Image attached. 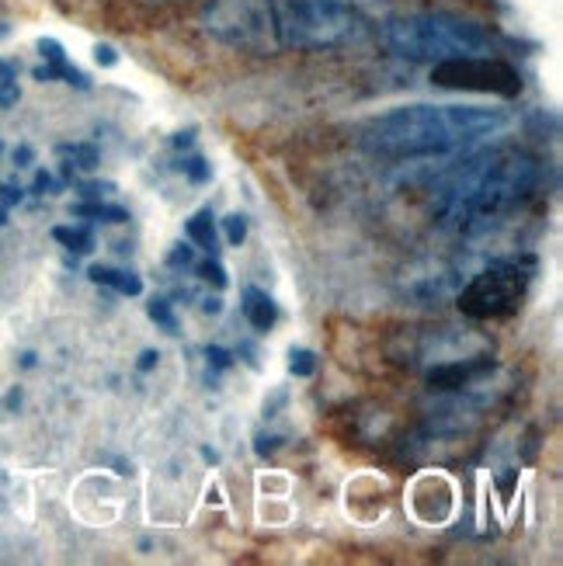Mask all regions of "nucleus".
Segmentation results:
<instances>
[{
	"label": "nucleus",
	"instance_id": "16",
	"mask_svg": "<svg viewBox=\"0 0 563 566\" xmlns=\"http://www.w3.org/2000/svg\"><path fill=\"white\" fill-rule=\"evenodd\" d=\"M146 317H150L160 330L167 333H178L181 330V320H178V313H174V303L171 299H164V296H154L150 303H146Z\"/></svg>",
	"mask_w": 563,
	"mask_h": 566
},
{
	"label": "nucleus",
	"instance_id": "28",
	"mask_svg": "<svg viewBox=\"0 0 563 566\" xmlns=\"http://www.w3.org/2000/svg\"><path fill=\"white\" fill-rule=\"evenodd\" d=\"M157 362H160V354H157L154 348H146V351L139 354V362H136V369H139V372H154V369H157Z\"/></svg>",
	"mask_w": 563,
	"mask_h": 566
},
{
	"label": "nucleus",
	"instance_id": "36",
	"mask_svg": "<svg viewBox=\"0 0 563 566\" xmlns=\"http://www.w3.org/2000/svg\"><path fill=\"white\" fill-rule=\"evenodd\" d=\"M8 32H11V25H4V21H0V38H4Z\"/></svg>",
	"mask_w": 563,
	"mask_h": 566
},
{
	"label": "nucleus",
	"instance_id": "15",
	"mask_svg": "<svg viewBox=\"0 0 563 566\" xmlns=\"http://www.w3.org/2000/svg\"><path fill=\"white\" fill-rule=\"evenodd\" d=\"M53 240L63 244L67 250H74V254H91L94 250V234L88 226H56Z\"/></svg>",
	"mask_w": 563,
	"mask_h": 566
},
{
	"label": "nucleus",
	"instance_id": "26",
	"mask_svg": "<svg viewBox=\"0 0 563 566\" xmlns=\"http://www.w3.org/2000/svg\"><path fill=\"white\" fill-rule=\"evenodd\" d=\"M21 199H25V192H21L18 184H8V181H0V205H4V208H11V205H18Z\"/></svg>",
	"mask_w": 563,
	"mask_h": 566
},
{
	"label": "nucleus",
	"instance_id": "2",
	"mask_svg": "<svg viewBox=\"0 0 563 566\" xmlns=\"http://www.w3.org/2000/svg\"><path fill=\"white\" fill-rule=\"evenodd\" d=\"M508 115L480 104H404L362 125L359 143L386 160H417L463 150L505 129Z\"/></svg>",
	"mask_w": 563,
	"mask_h": 566
},
{
	"label": "nucleus",
	"instance_id": "12",
	"mask_svg": "<svg viewBox=\"0 0 563 566\" xmlns=\"http://www.w3.org/2000/svg\"><path fill=\"white\" fill-rule=\"evenodd\" d=\"M184 237L192 240L195 247L209 250V254L216 258V250H219V234H216V216H213V208H199V213L184 223Z\"/></svg>",
	"mask_w": 563,
	"mask_h": 566
},
{
	"label": "nucleus",
	"instance_id": "32",
	"mask_svg": "<svg viewBox=\"0 0 563 566\" xmlns=\"http://www.w3.org/2000/svg\"><path fill=\"white\" fill-rule=\"evenodd\" d=\"M171 143L178 146V150H184V146H192V143H195V133H178Z\"/></svg>",
	"mask_w": 563,
	"mask_h": 566
},
{
	"label": "nucleus",
	"instance_id": "7",
	"mask_svg": "<svg viewBox=\"0 0 563 566\" xmlns=\"http://www.w3.org/2000/svg\"><path fill=\"white\" fill-rule=\"evenodd\" d=\"M431 83L446 91H473L497 98L521 94V73L497 56H455L431 63Z\"/></svg>",
	"mask_w": 563,
	"mask_h": 566
},
{
	"label": "nucleus",
	"instance_id": "25",
	"mask_svg": "<svg viewBox=\"0 0 563 566\" xmlns=\"http://www.w3.org/2000/svg\"><path fill=\"white\" fill-rule=\"evenodd\" d=\"M18 80H0V109H11V104H18Z\"/></svg>",
	"mask_w": 563,
	"mask_h": 566
},
{
	"label": "nucleus",
	"instance_id": "11",
	"mask_svg": "<svg viewBox=\"0 0 563 566\" xmlns=\"http://www.w3.org/2000/svg\"><path fill=\"white\" fill-rule=\"evenodd\" d=\"M88 279L94 285H104V288H115L119 296H143V279L136 271H122V268H109V264H94L88 271Z\"/></svg>",
	"mask_w": 563,
	"mask_h": 566
},
{
	"label": "nucleus",
	"instance_id": "21",
	"mask_svg": "<svg viewBox=\"0 0 563 566\" xmlns=\"http://www.w3.org/2000/svg\"><path fill=\"white\" fill-rule=\"evenodd\" d=\"M199 279H202V282H209V285H216V288H226V282H229V279H226V268H223L216 258L199 264Z\"/></svg>",
	"mask_w": 563,
	"mask_h": 566
},
{
	"label": "nucleus",
	"instance_id": "27",
	"mask_svg": "<svg viewBox=\"0 0 563 566\" xmlns=\"http://www.w3.org/2000/svg\"><path fill=\"white\" fill-rule=\"evenodd\" d=\"M279 442H282L279 434H258V438H255V452H258L261 459H268L271 452L279 449Z\"/></svg>",
	"mask_w": 563,
	"mask_h": 566
},
{
	"label": "nucleus",
	"instance_id": "20",
	"mask_svg": "<svg viewBox=\"0 0 563 566\" xmlns=\"http://www.w3.org/2000/svg\"><path fill=\"white\" fill-rule=\"evenodd\" d=\"M223 229H226V240L234 244V247H240V244H244V237H247V216L229 213V216L223 219Z\"/></svg>",
	"mask_w": 563,
	"mask_h": 566
},
{
	"label": "nucleus",
	"instance_id": "14",
	"mask_svg": "<svg viewBox=\"0 0 563 566\" xmlns=\"http://www.w3.org/2000/svg\"><path fill=\"white\" fill-rule=\"evenodd\" d=\"M74 216L91 219V223H125V219H130V213H125L122 205H109L104 199H94V202H77V205H74Z\"/></svg>",
	"mask_w": 563,
	"mask_h": 566
},
{
	"label": "nucleus",
	"instance_id": "23",
	"mask_svg": "<svg viewBox=\"0 0 563 566\" xmlns=\"http://www.w3.org/2000/svg\"><path fill=\"white\" fill-rule=\"evenodd\" d=\"M32 192H35V195H56V192H59V181H56L49 171H35Z\"/></svg>",
	"mask_w": 563,
	"mask_h": 566
},
{
	"label": "nucleus",
	"instance_id": "13",
	"mask_svg": "<svg viewBox=\"0 0 563 566\" xmlns=\"http://www.w3.org/2000/svg\"><path fill=\"white\" fill-rule=\"evenodd\" d=\"M56 154L63 157V178H74V167L77 171H94L101 163L91 143H63V146H56Z\"/></svg>",
	"mask_w": 563,
	"mask_h": 566
},
{
	"label": "nucleus",
	"instance_id": "33",
	"mask_svg": "<svg viewBox=\"0 0 563 566\" xmlns=\"http://www.w3.org/2000/svg\"><path fill=\"white\" fill-rule=\"evenodd\" d=\"M35 362H38L35 351H25V354H21V369H35Z\"/></svg>",
	"mask_w": 563,
	"mask_h": 566
},
{
	"label": "nucleus",
	"instance_id": "1",
	"mask_svg": "<svg viewBox=\"0 0 563 566\" xmlns=\"http://www.w3.org/2000/svg\"><path fill=\"white\" fill-rule=\"evenodd\" d=\"M542 184V160L518 146L476 154L459 163L431 195V219L459 237H480L532 202Z\"/></svg>",
	"mask_w": 563,
	"mask_h": 566
},
{
	"label": "nucleus",
	"instance_id": "22",
	"mask_svg": "<svg viewBox=\"0 0 563 566\" xmlns=\"http://www.w3.org/2000/svg\"><path fill=\"white\" fill-rule=\"evenodd\" d=\"M205 359H209V369L226 372L229 365H234V351H226V348H219V344H209V348H205Z\"/></svg>",
	"mask_w": 563,
	"mask_h": 566
},
{
	"label": "nucleus",
	"instance_id": "17",
	"mask_svg": "<svg viewBox=\"0 0 563 566\" xmlns=\"http://www.w3.org/2000/svg\"><path fill=\"white\" fill-rule=\"evenodd\" d=\"M289 372L300 375V380H309L313 372H317V354L309 348H292L289 351Z\"/></svg>",
	"mask_w": 563,
	"mask_h": 566
},
{
	"label": "nucleus",
	"instance_id": "6",
	"mask_svg": "<svg viewBox=\"0 0 563 566\" xmlns=\"http://www.w3.org/2000/svg\"><path fill=\"white\" fill-rule=\"evenodd\" d=\"M199 25L205 35H213L229 49L255 56L282 53L271 0H205L199 11Z\"/></svg>",
	"mask_w": 563,
	"mask_h": 566
},
{
	"label": "nucleus",
	"instance_id": "5",
	"mask_svg": "<svg viewBox=\"0 0 563 566\" xmlns=\"http://www.w3.org/2000/svg\"><path fill=\"white\" fill-rule=\"evenodd\" d=\"M536 279V258H497L463 285L455 306L470 320H505L526 303L529 285Z\"/></svg>",
	"mask_w": 563,
	"mask_h": 566
},
{
	"label": "nucleus",
	"instance_id": "4",
	"mask_svg": "<svg viewBox=\"0 0 563 566\" xmlns=\"http://www.w3.org/2000/svg\"><path fill=\"white\" fill-rule=\"evenodd\" d=\"M279 46L296 53H324L362 35V18L345 0H271Z\"/></svg>",
	"mask_w": 563,
	"mask_h": 566
},
{
	"label": "nucleus",
	"instance_id": "35",
	"mask_svg": "<svg viewBox=\"0 0 563 566\" xmlns=\"http://www.w3.org/2000/svg\"><path fill=\"white\" fill-rule=\"evenodd\" d=\"M0 226H8V208L0 205Z\"/></svg>",
	"mask_w": 563,
	"mask_h": 566
},
{
	"label": "nucleus",
	"instance_id": "10",
	"mask_svg": "<svg viewBox=\"0 0 563 566\" xmlns=\"http://www.w3.org/2000/svg\"><path fill=\"white\" fill-rule=\"evenodd\" d=\"M240 313H244V320L255 327L258 333H268L271 327L279 324V306L275 299L268 296L264 288L258 285H247L244 288V296H240Z\"/></svg>",
	"mask_w": 563,
	"mask_h": 566
},
{
	"label": "nucleus",
	"instance_id": "8",
	"mask_svg": "<svg viewBox=\"0 0 563 566\" xmlns=\"http://www.w3.org/2000/svg\"><path fill=\"white\" fill-rule=\"evenodd\" d=\"M494 369H497V362L491 359V351L463 354V359H446L428 369V386L438 393H463L470 386L484 383Z\"/></svg>",
	"mask_w": 563,
	"mask_h": 566
},
{
	"label": "nucleus",
	"instance_id": "31",
	"mask_svg": "<svg viewBox=\"0 0 563 566\" xmlns=\"http://www.w3.org/2000/svg\"><path fill=\"white\" fill-rule=\"evenodd\" d=\"M14 167H32V150H29V146H18V150H14Z\"/></svg>",
	"mask_w": 563,
	"mask_h": 566
},
{
	"label": "nucleus",
	"instance_id": "9",
	"mask_svg": "<svg viewBox=\"0 0 563 566\" xmlns=\"http://www.w3.org/2000/svg\"><path fill=\"white\" fill-rule=\"evenodd\" d=\"M35 49H38V56H42V59H46V63H42V67H35V80H42V83L63 80V83H74V88H80V91H88V88H91L88 73L74 67L70 56H67V49H63L56 38H38V46H35Z\"/></svg>",
	"mask_w": 563,
	"mask_h": 566
},
{
	"label": "nucleus",
	"instance_id": "29",
	"mask_svg": "<svg viewBox=\"0 0 563 566\" xmlns=\"http://www.w3.org/2000/svg\"><path fill=\"white\" fill-rule=\"evenodd\" d=\"M94 59L101 63V67H115V63H119V56H115L112 46H98V49H94Z\"/></svg>",
	"mask_w": 563,
	"mask_h": 566
},
{
	"label": "nucleus",
	"instance_id": "24",
	"mask_svg": "<svg viewBox=\"0 0 563 566\" xmlns=\"http://www.w3.org/2000/svg\"><path fill=\"white\" fill-rule=\"evenodd\" d=\"M192 261H195V247H184V244H178L171 254H167V264L171 268H188Z\"/></svg>",
	"mask_w": 563,
	"mask_h": 566
},
{
	"label": "nucleus",
	"instance_id": "18",
	"mask_svg": "<svg viewBox=\"0 0 563 566\" xmlns=\"http://www.w3.org/2000/svg\"><path fill=\"white\" fill-rule=\"evenodd\" d=\"M181 174L188 181H195V184H205L209 178H213V167L205 163V157H184L181 160Z\"/></svg>",
	"mask_w": 563,
	"mask_h": 566
},
{
	"label": "nucleus",
	"instance_id": "34",
	"mask_svg": "<svg viewBox=\"0 0 563 566\" xmlns=\"http://www.w3.org/2000/svg\"><path fill=\"white\" fill-rule=\"evenodd\" d=\"M202 459H205V463H219V455L213 449H202Z\"/></svg>",
	"mask_w": 563,
	"mask_h": 566
},
{
	"label": "nucleus",
	"instance_id": "3",
	"mask_svg": "<svg viewBox=\"0 0 563 566\" xmlns=\"http://www.w3.org/2000/svg\"><path fill=\"white\" fill-rule=\"evenodd\" d=\"M386 42L396 56L414 63H442L455 56H491L494 35L473 18L449 11H410L386 25Z\"/></svg>",
	"mask_w": 563,
	"mask_h": 566
},
{
	"label": "nucleus",
	"instance_id": "30",
	"mask_svg": "<svg viewBox=\"0 0 563 566\" xmlns=\"http://www.w3.org/2000/svg\"><path fill=\"white\" fill-rule=\"evenodd\" d=\"M202 313H205V317H219V313H223V303H219L216 296H209V299L202 303Z\"/></svg>",
	"mask_w": 563,
	"mask_h": 566
},
{
	"label": "nucleus",
	"instance_id": "19",
	"mask_svg": "<svg viewBox=\"0 0 563 566\" xmlns=\"http://www.w3.org/2000/svg\"><path fill=\"white\" fill-rule=\"evenodd\" d=\"M77 192H80L83 202H94V199H109L115 192V184L112 181H80Z\"/></svg>",
	"mask_w": 563,
	"mask_h": 566
}]
</instances>
